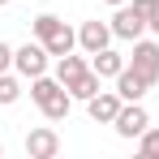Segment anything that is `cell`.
Segmentation results:
<instances>
[{"mask_svg":"<svg viewBox=\"0 0 159 159\" xmlns=\"http://www.w3.org/2000/svg\"><path fill=\"white\" fill-rule=\"evenodd\" d=\"M30 99L39 103V112H43L48 120H65V116H69V107H73L69 86H65L60 78H48V73L30 78Z\"/></svg>","mask_w":159,"mask_h":159,"instance_id":"obj_1","label":"cell"},{"mask_svg":"<svg viewBox=\"0 0 159 159\" xmlns=\"http://www.w3.org/2000/svg\"><path fill=\"white\" fill-rule=\"evenodd\" d=\"M48 60L52 52L34 39V43H22V48H13V69H17V78H39V73H48Z\"/></svg>","mask_w":159,"mask_h":159,"instance_id":"obj_2","label":"cell"},{"mask_svg":"<svg viewBox=\"0 0 159 159\" xmlns=\"http://www.w3.org/2000/svg\"><path fill=\"white\" fill-rule=\"evenodd\" d=\"M112 34L116 39H125V43H133V39H142L146 34V13H138V4H116V13H112Z\"/></svg>","mask_w":159,"mask_h":159,"instance_id":"obj_3","label":"cell"},{"mask_svg":"<svg viewBox=\"0 0 159 159\" xmlns=\"http://www.w3.org/2000/svg\"><path fill=\"white\" fill-rule=\"evenodd\" d=\"M129 65L146 78V86H159V43H155V39H133Z\"/></svg>","mask_w":159,"mask_h":159,"instance_id":"obj_4","label":"cell"},{"mask_svg":"<svg viewBox=\"0 0 159 159\" xmlns=\"http://www.w3.org/2000/svg\"><path fill=\"white\" fill-rule=\"evenodd\" d=\"M151 125V112L142 103H125L120 112H116V120H112V129H116V138H125V142H133V138H142V129Z\"/></svg>","mask_w":159,"mask_h":159,"instance_id":"obj_5","label":"cell"},{"mask_svg":"<svg viewBox=\"0 0 159 159\" xmlns=\"http://www.w3.org/2000/svg\"><path fill=\"white\" fill-rule=\"evenodd\" d=\"M112 22H99V17H90V22H82L78 26V48L86 56H95V52H103V48H112Z\"/></svg>","mask_w":159,"mask_h":159,"instance_id":"obj_6","label":"cell"},{"mask_svg":"<svg viewBox=\"0 0 159 159\" xmlns=\"http://www.w3.org/2000/svg\"><path fill=\"white\" fill-rule=\"evenodd\" d=\"M120 107H125V99H120L116 90H99L95 99H86V112H90V120H95V125H112Z\"/></svg>","mask_w":159,"mask_h":159,"instance_id":"obj_7","label":"cell"},{"mask_svg":"<svg viewBox=\"0 0 159 159\" xmlns=\"http://www.w3.org/2000/svg\"><path fill=\"white\" fill-rule=\"evenodd\" d=\"M26 155L30 159H56L60 155V138H56V129H30L26 133Z\"/></svg>","mask_w":159,"mask_h":159,"instance_id":"obj_8","label":"cell"},{"mask_svg":"<svg viewBox=\"0 0 159 159\" xmlns=\"http://www.w3.org/2000/svg\"><path fill=\"white\" fill-rule=\"evenodd\" d=\"M151 86H146V78L133 69V65H125L120 73H116V95L125 99V103H142V95H146Z\"/></svg>","mask_w":159,"mask_h":159,"instance_id":"obj_9","label":"cell"},{"mask_svg":"<svg viewBox=\"0 0 159 159\" xmlns=\"http://www.w3.org/2000/svg\"><path fill=\"white\" fill-rule=\"evenodd\" d=\"M125 65H129V60L116 52V48H103V52H95V56H90V69H95V73H99L103 82H107V78L116 82V73H120Z\"/></svg>","mask_w":159,"mask_h":159,"instance_id":"obj_10","label":"cell"},{"mask_svg":"<svg viewBox=\"0 0 159 159\" xmlns=\"http://www.w3.org/2000/svg\"><path fill=\"white\" fill-rule=\"evenodd\" d=\"M99 90H103V78H99L95 69H86L82 78H73V82H69V95H73V99H82V103H86V99H95Z\"/></svg>","mask_w":159,"mask_h":159,"instance_id":"obj_11","label":"cell"},{"mask_svg":"<svg viewBox=\"0 0 159 159\" xmlns=\"http://www.w3.org/2000/svg\"><path fill=\"white\" fill-rule=\"evenodd\" d=\"M43 48L52 52V60H60V56H69L73 48H78V30H73V26H60V30L52 34V39H43Z\"/></svg>","mask_w":159,"mask_h":159,"instance_id":"obj_12","label":"cell"},{"mask_svg":"<svg viewBox=\"0 0 159 159\" xmlns=\"http://www.w3.org/2000/svg\"><path fill=\"white\" fill-rule=\"evenodd\" d=\"M86 69H90V60H86V56H60V60H56V78L65 82V86H69V82L73 78H82V73H86Z\"/></svg>","mask_w":159,"mask_h":159,"instance_id":"obj_13","label":"cell"},{"mask_svg":"<svg viewBox=\"0 0 159 159\" xmlns=\"http://www.w3.org/2000/svg\"><path fill=\"white\" fill-rule=\"evenodd\" d=\"M60 26H65V22H60L56 13H39V17L30 22V30H34V39H39V43H43V39H52V34H56Z\"/></svg>","mask_w":159,"mask_h":159,"instance_id":"obj_14","label":"cell"},{"mask_svg":"<svg viewBox=\"0 0 159 159\" xmlns=\"http://www.w3.org/2000/svg\"><path fill=\"white\" fill-rule=\"evenodd\" d=\"M17 99H22V82L13 73H0V107H13Z\"/></svg>","mask_w":159,"mask_h":159,"instance_id":"obj_15","label":"cell"},{"mask_svg":"<svg viewBox=\"0 0 159 159\" xmlns=\"http://www.w3.org/2000/svg\"><path fill=\"white\" fill-rule=\"evenodd\" d=\"M138 155H146V159H155L159 155V129H142V138H138Z\"/></svg>","mask_w":159,"mask_h":159,"instance_id":"obj_16","label":"cell"},{"mask_svg":"<svg viewBox=\"0 0 159 159\" xmlns=\"http://www.w3.org/2000/svg\"><path fill=\"white\" fill-rule=\"evenodd\" d=\"M9 69H13V48L0 39V73H9Z\"/></svg>","mask_w":159,"mask_h":159,"instance_id":"obj_17","label":"cell"},{"mask_svg":"<svg viewBox=\"0 0 159 159\" xmlns=\"http://www.w3.org/2000/svg\"><path fill=\"white\" fill-rule=\"evenodd\" d=\"M146 30L159 34V0H151V13H146Z\"/></svg>","mask_w":159,"mask_h":159,"instance_id":"obj_18","label":"cell"},{"mask_svg":"<svg viewBox=\"0 0 159 159\" xmlns=\"http://www.w3.org/2000/svg\"><path fill=\"white\" fill-rule=\"evenodd\" d=\"M107 4H112V9H116V4H125V0H107Z\"/></svg>","mask_w":159,"mask_h":159,"instance_id":"obj_19","label":"cell"},{"mask_svg":"<svg viewBox=\"0 0 159 159\" xmlns=\"http://www.w3.org/2000/svg\"><path fill=\"white\" fill-rule=\"evenodd\" d=\"M0 155H4V142H0Z\"/></svg>","mask_w":159,"mask_h":159,"instance_id":"obj_20","label":"cell"},{"mask_svg":"<svg viewBox=\"0 0 159 159\" xmlns=\"http://www.w3.org/2000/svg\"><path fill=\"white\" fill-rule=\"evenodd\" d=\"M4 4H9V0H0V9H4Z\"/></svg>","mask_w":159,"mask_h":159,"instance_id":"obj_21","label":"cell"}]
</instances>
